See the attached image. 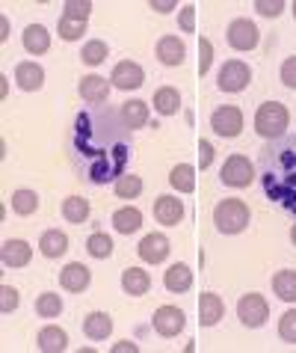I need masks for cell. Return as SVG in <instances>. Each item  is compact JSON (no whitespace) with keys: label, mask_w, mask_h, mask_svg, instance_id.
Listing matches in <instances>:
<instances>
[{"label":"cell","mask_w":296,"mask_h":353,"mask_svg":"<svg viewBox=\"0 0 296 353\" xmlns=\"http://www.w3.org/2000/svg\"><path fill=\"white\" fill-rule=\"evenodd\" d=\"M131 131L113 107H86L74 116L68 134V152L77 179L101 188L107 181H118L131 161Z\"/></svg>","instance_id":"obj_1"},{"label":"cell","mask_w":296,"mask_h":353,"mask_svg":"<svg viewBox=\"0 0 296 353\" xmlns=\"http://www.w3.org/2000/svg\"><path fill=\"white\" fill-rule=\"evenodd\" d=\"M258 175L266 199L296 217V137L284 134L258 152Z\"/></svg>","instance_id":"obj_2"},{"label":"cell","mask_w":296,"mask_h":353,"mask_svg":"<svg viewBox=\"0 0 296 353\" xmlns=\"http://www.w3.org/2000/svg\"><path fill=\"white\" fill-rule=\"evenodd\" d=\"M288 107L279 104V101H264L258 107V113H255V131H258L264 140H279L288 131Z\"/></svg>","instance_id":"obj_3"},{"label":"cell","mask_w":296,"mask_h":353,"mask_svg":"<svg viewBox=\"0 0 296 353\" xmlns=\"http://www.w3.org/2000/svg\"><path fill=\"white\" fill-rule=\"evenodd\" d=\"M213 225L222 234H240L249 225V205L243 199H222L213 208Z\"/></svg>","instance_id":"obj_4"},{"label":"cell","mask_w":296,"mask_h":353,"mask_svg":"<svg viewBox=\"0 0 296 353\" xmlns=\"http://www.w3.org/2000/svg\"><path fill=\"white\" fill-rule=\"evenodd\" d=\"M237 318H240L243 327L258 330L270 318V303H266L261 294H243L240 303H237Z\"/></svg>","instance_id":"obj_5"},{"label":"cell","mask_w":296,"mask_h":353,"mask_svg":"<svg viewBox=\"0 0 296 353\" xmlns=\"http://www.w3.org/2000/svg\"><path fill=\"white\" fill-rule=\"evenodd\" d=\"M252 175H255V166L249 163V158H246V154H231L220 170V181L225 188L240 190V188H249L252 184Z\"/></svg>","instance_id":"obj_6"},{"label":"cell","mask_w":296,"mask_h":353,"mask_svg":"<svg viewBox=\"0 0 296 353\" xmlns=\"http://www.w3.org/2000/svg\"><path fill=\"white\" fill-rule=\"evenodd\" d=\"M249 81H252V68L243 60H229L220 68V74H216V86L222 92H243Z\"/></svg>","instance_id":"obj_7"},{"label":"cell","mask_w":296,"mask_h":353,"mask_svg":"<svg viewBox=\"0 0 296 353\" xmlns=\"http://www.w3.org/2000/svg\"><path fill=\"white\" fill-rule=\"evenodd\" d=\"M211 128L225 137V140H231V137H240L243 131V113H240V107H234V104H222V107H216V110L211 113Z\"/></svg>","instance_id":"obj_8"},{"label":"cell","mask_w":296,"mask_h":353,"mask_svg":"<svg viewBox=\"0 0 296 353\" xmlns=\"http://www.w3.org/2000/svg\"><path fill=\"white\" fill-rule=\"evenodd\" d=\"M225 36H229V45L234 51H252V48L258 45V27H255L249 18H237V21H231Z\"/></svg>","instance_id":"obj_9"},{"label":"cell","mask_w":296,"mask_h":353,"mask_svg":"<svg viewBox=\"0 0 296 353\" xmlns=\"http://www.w3.org/2000/svg\"><path fill=\"white\" fill-rule=\"evenodd\" d=\"M184 321L187 318H184V312L178 306H160L154 312V318H151L157 336H163V339H175L178 332L184 330Z\"/></svg>","instance_id":"obj_10"},{"label":"cell","mask_w":296,"mask_h":353,"mask_svg":"<svg viewBox=\"0 0 296 353\" xmlns=\"http://www.w3.org/2000/svg\"><path fill=\"white\" fill-rule=\"evenodd\" d=\"M110 83L116 86V90H140V86L145 83V72H142V65H136L131 60H125V63H118L113 68V74H110Z\"/></svg>","instance_id":"obj_11"},{"label":"cell","mask_w":296,"mask_h":353,"mask_svg":"<svg viewBox=\"0 0 296 353\" xmlns=\"http://www.w3.org/2000/svg\"><path fill=\"white\" fill-rule=\"evenodd\" d=\"M136 252H140V259L145 264H160V261H166V256H169V238L160 232H151L140 241Z\"/></svg>","instance_id":"obj_12"},{"label":"cell","mask_w":296,"mask_h":353,"mask_svg":"<svg viewBox=\"0 0 296 353\" xmlns=\"http://www.w3.org/2000/svg\"><path fill=\"white\" fill-rule=\"evenodd\" d=\"M89 282H92V273H89V268H86V264H81V261L65 264L63 273H59V285H63L65 291H72V294L86 291Z\"/></svg>","instance_id":"obj_13"},{"label":"cell","mask_w":296,"mask_h":353,"mask_svg":"<svg viewBox=\"0 0 296 353\" xmlns=\"http://www.w3.org/2000/svg\"><path fill=\"white\" fill-rule=\"evenodd\" d=\"M154 220L160 225H178L184 220V202L178 196H157L154 202Z\"/></svg>","instance_id":"obj_14"},{"label":"cell","mask_w":296,"mask_h":353,"mask_svg":"<svg viewBox=\"0 0 296 353\" xmlns=\"http://www.w3.org/2000/svg\"><path fill=\"white\" fill-rule=\"evenodd\" d=\"M81 98L92 107H101L110 101V83H107L101 74H86L81 81Z\"/></svg>","instance_id":"obj_15"},{"label":"cell","mask_w":296,"mask_h":353,"mask_svg":"<svg viewBox=\"0 0 296 353\" xmlns=\"http://www.w3.org/2000/svg\"><path fill=\"white\" fill-rule=\"evenodd\" d=\"M187 57V45L181 36H160L157 42V60L163 65H181Z\"/></svg>","instance_id":"obj_16"},{"label":"cell","mask_w":296,"mask_h":353,"mask_svg":"<svg viewBox=\"0 0 296 353\" xmlns=\"http://www.w3.org/2000/svg\"><path fill=\"white\" fill-rule=\"evenodd\" d=\"M15 83L21 86L24 92L42 90V83H45V68L39 65V63H18V65H15Z\"/></svg>","instance_id":"obj_17"},{"label":"cell","mask_w":296,"mask_h":353,"mask_svg":"<svg viewBox=\"0 0 296 353\" xmlns=\"http://www.w3.org/2000/svg\"><path fill=\"white\" fill-rule=\"evenodd\" d=\"M118 116H122L125 128L127 131H140L148 125V104L140 101V98H134V101H125L122 107H118Z\"/></svg>","instance_id":"obj_18"},{"label":"cell","mask_w":296,"mask_h":353,"mask_svg":"<svg viewBox=\"0 0 296 353\" xmlns=\"http://www.w3.org/2000/svg\"><path fill=\"white\" fill-rule=\"evenodd\" d=\"M0 259H3L6 268H27L30 259H33V250H30V243L15 238V241H6L3 250H0Z\"/></svg>","instance_id":"obj_19"},{"label":"cell","mask_w":296,"mask_h":353,"mask_svg":"<svg viewBox=\"0 0 296 353\" xmlns=\"http://www.w3.org/2000/svg\"><path fill=\"white\" fill-rule=\"evenodd\" d=\"M225 315V303L222 297H216V294H202V300H199V321H202V327H216V323L222 321Z\"/></svg>","instance_id":"obj_20"},{"label":"cell","mask_w":296,"mask_h":353,"mask_svg":"<svg viewBox=\"0 0 296 353\" xmlns=\"http://www.w3.org/2000/svg\"><path fill=\"white\" fill-rule=\"evenodd\" d=\"M83 332H86V339H92V341H104L113 332V318L107 315V312H89L83 318Z\"/></svg>","instance_id":"obj_21"},{"label":"cell","mask_w":296,"mask_h":353,"mask_svg":"<svg viewBox=\"0 0 296 353\" xmlns=\"http://www.w3.org/2000/svg\"><path fill=\"white\" fill-rule=\"evenodd\" d=\"M39 252L45 259H59L68 252V234L59 232V229H47L42 238H39Z\"/></svg>","instance_id":"obj_22"},{"label":"cell","mask_w":296,"mask_h":353,"mask_svg":"<svg viewBox=\"0 0 296 353\" xmlns=\"http://www.w3.org/2000/svg\"><path fill=\"white\" fill-rule=\"evenodd\" d=\"M163 285L169 288L172 294L190 291L193 288V270H190V264H172V268L166 270V276H163Z\"/></svg>","instance_id":"obj_23"},{"label":"cell","mask_w":296,"mask_h":353,"mask_svg":"<svg viewBox=\"0 0 296 353\" xmlns=\"http://www.w3.org/2000/svg\"><path fill=\"white\" fill-rule=\"evenodd\" d=\"M122 288H125V294H131V297H142V294H148V288H151V276H148L142 268H127L122 273Z\"/></svg>","instance_id":"obj_24"},{"label":"cell","mask_w":296,"mask_h":353,"mask_svg":"<svg viewBox=\"0 0 296 353\" xmlns=\"http://www.w3.org/2000/svg\"><path fill=\"white\" fill-rule=\"evenodd\" d=\"M65 347H68L65 330H59V327L39 330V350H45V353H63Z\"/></svg>","instance_id":"obj_25"},{"label":"cell","mask_w":296,"mask_h":353,"mask_svg":"<svg viewBox=\"0 0 296 353\" xmlns=\"http://www.w3.org/2000/svg\"><path fill=\"white\" fill-rule=\"evenodd\" d=\"M178 107H181V92H178L175 86H160V90L154 92V110L160 116H175Z\"/></svg>","instance_id":"obj_26"},{"label":"cell","mask_w":296,"mask_h":353,"mask_svg":"<svg viewBox=\"0 0 296 353\" xmlns=\"http://www.w3.org/2000/svg\"><path fill=\"white\" fill-rule=\"evenodd\" d=\"M24 48L30 54H47V48H51V36H47V30L42 24H30L24 30Z\"/></svg>","instance_id":"obj_27"},{"label":"cell","mask_w":296,"mask_h":353,"mask_svg":"<svg viewBox=\"0 0 296 353\" xmlns=\"http://www.w3.org/2000/svg\"><path fill=\"white\" fill-rule=\"evenodd\" d=\"M113 225H116L118 234H134V232H140V225H142L140 208H118V211L113 214Z\"/></svg>","instance_id":"obj_28"},{"label":"cell","mask_w":296,"mask_h":353,"mask_svg":"<svg viewBox=\"0 0 296 353\" xmlns=\"http://www.w3.org/2000/svg\"><path fill=\"white\" fill-rule=\"evenodd\" d=\"M273 291L275 297L284 303H296V270H282L273 276Z\"/></svg>","instance_id":"obj_29"},{"label":"cell","mask_w":296,"mask_h":353,"mask_svg":"<svg viewBox=\"0 0 296 353\" xmlns=\"http://www.w3.org/2000/svg\"><path fill=\"white\" fill-rule=\"evenodd\" d=\"M169 184L178 193H193L195 190V170L190 163H178L169 172Z\"/></svg>","instance_id":"obj_30"},{"label":"cell","mask_w":296,"mask_h":353,"mask_svg":"<svg viewBox=\"0 0 296 353\" xmlns=\"http://www.w3.org/2000/svg\"><path fill=\"white\" fill-rule=\"evenodd\" d=\"M63 217L68 223H86L89 220V202L83 196H68L63 202Z\"/></svg>","instance_id":"obj_31"},{"label":"cell","mask_w":296,"mask_h":353,"mask_svg":"<svg viewBox=\"0 0 296 353\" xmlns=\"http://www.w3.org/2000/svg\"><path fill=\"white\" fill-rule=\"evenodd\" d=\"M9 202H12V211L21 214V217H30V214L39 211V196H36V190H15Z\"/></svg>","instance_id":"obj_32"},{"label":"cell","mask_w":296,"mask_h":353,"mask_svg":"<svg viewBox=\"0 0 296 353\" xmlns=\"http://www.w3.org/2000/svg\"><path fill=\"white\" fill-rule=\"evenodd\" d=\"M86 252H89L92 259H110V256H113V241H110V234L92 232V234H89V241H86Z\"/></svg>","instance_id":"obj_33"},{"label":"cell","mask_w":296,"mask_h":353,"mask_svg":"<svg viewBox=\"0 0 296 353\" xmlns=\"http://www.w3.org/2000/svg\"><path fill=\"white\" fill-rule=\"evenodd\" d=\"M113 190L118 199H136V196L142 193V179L140 175H122V179L113 184Z\"/></svg>","instance_id":"obj_34"},{"label":"cell","mask_w":296,"mask_h":353,"mask_svg":"<svg viewBox=\"0 0 296 353\" xmlns=\"http://www.w3.org/2000/svg\"><path fill=\"white\" fill-rule=\"evenodd\" d=\"M59 312H63V297L54 291H47L42 294V297L36 300V315H42V318H56Z\"/></svg>","instance_id":"obj_35"},{"label":"cell","mask_w":296,"mask_h":353,"mask_svg":"<svg viewBox=\"0 0 296 353\" xmlns=\"http://www.w3.org/2000/svg\"><path fill=\"white\" fill-rule=\"evenodd\" d=\"M83 33H86V21H81V18H72V15L59 18V36H63L65 42H74V39H81Z\"/></svg>","instance_id":"obj_36"},{"label":"cell","mask_w":296,"mask_h":353,"mask_svg":"<svg viewBox=\"0 0 296 353\" xmlns=\"http://www.w3.org/2000/svg\"><path fill=\"white\" fill-rule=\"evenodd\" d=\"M81 60H83L86 65L104 63V60H107V42H101V39H92V42H86L83 51H81Z\"/></svg>","instance_id":"obj_37"},{"label":"cell","mask_w":296,"mask_h":353,"mask_svg":"<svg viewBox=\"0 0 296 353\" xmlns=\"http://www.w3.org/2000/svg\"><path fill=\"white\" fill-rule=\"evenodd\" d=\"M279 336L284 341H290V345H296V309L284 312L282 321H279Z\"/></svg>","instance_id":"obj_38"},{"label":"cell","mask_w":296,"mask_h":353,"mask_svg":"<svg viewBox=\"0 0 296 353\" xmlns=\"http://www.w3.org/2000/svg\"><path fill=\"white\" fill-rule=\"evenodd\" d=\"M211 63H213V45L207 42V39H202L199 42V74L202 77L211 72Z\"/></svg>","instance_id":"obj_39"},{"label":"cell","mask_w":296,"mask_h":353,"mask_svg":"<svg viewBox=\"0 0 296 353\" xmlns=\"http://www.w3.org/2000/svg\"><path fill=\"white\" fill-rule=\"evenodd\" d=\"M89 12H92V3H89V0H68L65 3V15L81 18V21H86Z\"/></svg>","instance_id":"obj_40"},{"label":"cell","mask_w":296,"mask_h":353,"mask_svg":"<svg viewBox=\"0 0 296 353\" xmlns=\"http://www.w3.org/2000/svg\"><path fill=\"white\" fill-rule=\"evenodd\" d=\"M0 312H3V315H9V312H15L18 309V291L12 288V285H3L0 288Z\"/></svg>","instance_id":"obj_41"},{"label":"cell","mask_w":296,"mask_h":353,"mask_svg":"<svg viewBox=\"0 0 296 353\" xmlns=\"http://www.w3.org/2000/svg\"><path fill=\"white\" fill-rule=\"evenodd\" d=\"M282 83L288 86V90H296V57H288V60L282 63Z\"/></svg>","instance_id":"obj_42"},{"label":"cell","mask_w":296,"mask_h":353,"mask_svg":"<svg viewBox=\"0 0 296 353\" xmlns=\"http://www.w3.org/2000/svg\"><path fill=\"white\" fill-rule=\"evenodd\" d=\"M255 9H258L261 15H266V18H275V15L284 12V3H282V0H258Z\"/></svg>","instance_id":"obj_43"},{"label":"cell","mask_w":296,"mask_h":353,"mask_svg":"<svg viewBox=\"0 0 296 353\" xmlns=\"http://www.w3.org/2000/svg\"><path fill=\"white\" fill-rule=\"evenodd\" d=\"M178 24H181L184 33H193L195 30V6H184L181 9V18H178Z\"/></svg>","instance_id":"obj_44"},{"label":"cell","mask_w":296,"mask_h":353,"mask_svg":"<svg viewBox=\"0 0 296 353\" xmlns=\"http://www.w3.org/2000/svg\"><path fill=\"white\" fill-rule=\"evenodd\" d=\"M199 161H202V170H207V166L213 163V145L207 143V140L199 143Z\"/></svg>","instance_id":"obj_45"},{"label":"cell","mask_w":296,"mask_h":353,"mask_svg":"<svg viewBox=\"0 0 296 353\" xmlns=\"http://www.w3.org/2000/svg\"><path fill=\"white\" fill-rule=\"evenodd\" d=\"M148 6H151L154 12H172V9H175V0H151Z\"/></svg>","instance_id":"obj_46"},{"label":"cell","mask_w":296,"mask_h":353,"mask_svg":"<svg viewBox=\"0 0 296 353\" xmlns=\"http://www.w3.org/2000/svg\"><path fill=\"white\" fill-rule=\"evenodd\" d=\"M136 350H140V347H136L134 341H118V345L113 347V353H136Z\"/></svg>","instance_id":"obj_47"},{"label":"cell","mask_w":296,"mask_h":353,"mask_svg":"<svg viewBox=\"0 0 296 353\" xmlns=\"http://www.w3.org/2000/svg\"><path fill=\"white\" fill-rule=\"evenodd\" d=\"M6 39H9V21L0 18V42H6Z\"/></svg>","instance_id":"obj_48"},{"label":"cell","mask_w":296,"mask_h":353,"mask_svg":"<svg viewBox=\"0 0 296 353\" xmlns=\"http://www.w3.org/2000/svg\"><path fill=\"white\" fill-rule=\"evenodd\" d=\"M0 95H3V98L9 95V81H6V74L0 77Z\"/></svg>","instance_id":"obj_49"},{"label":"cell","mask_w":296,"mask_h":353,"mask_svg":"<svg viewBox=\"0 0 296 353\" xmlns=\"http://www.w3.org/2000/svg\"><path fill=\"white\" fill-rule=\"evenodd\" d=\"M290 241H293V247H296V225H293V229H290Z\"/></svg>","instance_id":"obj_50"},{"label":"cell","mask_w":296,"mask_h":353,"mask_svg":"<svg viewBox=\"0 0 296 353\" xmlns=\"http://www.w3.org/2000/svg\"><path fill=\"white\" fill-rule=\"evenodd\" d=\"M293 18H296V3H293Z\"/></svg>","instance_id":"obj_51"}]
</instances>
